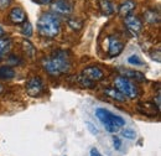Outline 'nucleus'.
Returning a JSON list of instances; mask_svg holds the SVG:
<instances>
[{"instance_id": "7c9ffc66", "label": "nucleus", "mask_w": 161, "mask_h": 156, "mask_svg": "<svg viewBox=\"0 0 161 156\" xmlns=\"http://www.w3.org/2000/svg\"><path fill=\"white\" fill-rule=\"evenodd\" d=\"M3 91H4V87H3V86H1V84H0V93H1V92H3Z\"/></svg>"}, {"instance_id": "4468645a", "label": "nucleus", "mask_w": 161, "mask_h": 156, "mask_svg": "<svg viewBox=\"0 0 161 156\" xmlns=\"http://www.w3.org/2000/svg\"><path fill=\"white\" fill-rule=\"evenodd\" d=\"M98 5H99V9L103 14L105 15H112L114 13V5L112 4L110 0H99L98 1Z\"/></svg>"}, {"instance_id": "a211bd4d", "label": "nucleus", "mask_w": 161, "mask_h": 156, "mask_svg": "<svg viewBox=\"0 0 161 156\" xmlns=\"http://www.w3.org/2000/svg\"><path fill=\"white\" fill-rule=\"evenodd\" d=\"M11 48V41L5 37H0V59L3 58Z\"/></svg>"}, {"instance_id": "39448f33", "label": "nucleus", "mask_w": 161, "mask_h": 156, "mask_svg": "<svg viewBox=\"0 0 161 156\" xmlns=\"http://www.w3.org/2000/svg\"><path fill=\"white\" fill-rule=\"evenodd\" d=\"M73 1L72 0H53L51 1V10L55 14L68 16L73 13Z\"/></svg>"}, {"instance_id": "5701e85b", "label": "nucleus", "mask_w": 161, "mask_h": 156, "mask_svg": "<svg viewBox=\"0 0 161 156\" xmlns=\"http://www.w3.org/2000/svg\"><path fill=\"white\" fill-rule=\"evenodd\" d=\"M121 135L125 137V139H130V140H133V139L136 137V133H135L133 129H124V130L121 131Z\"/></svg>"}, {"instance_id": "cd10ccee", "label": "nucleus", "mask_w": 161, "mask_h": 156, "mask_svg": "<svg viewBox=\"0 0 161 156\" xmlns=\"http://www.w3.org/2000/svg\"><path fill=\"white\" fill-rule=\"evenodd\" d=\"M32 1L36 4H40V5H46V4H51L52 0H32Z\"/></svg>"}, {"instance_id": "c756f323", "label": "nucleus", "mask_w": 161, "mask_h": 156, "mask_svg": "<svg viewBox=\"0 0 161 156\" xmlns=\"http://www.w3.org/2000/svg\"><path fill=\"white\" fill-rule=\"evenodd\" d=\"M1 36H4V30H3V27L0 26V37H1Z\"/></svg>"}, {"instance_id": "aec40b11", "label": "nucleus", "mask_w": 161, "mask_h": 156, "mask_svg": "<svg viewBox=\"0 0 161 156\" xmlns=\"http://www.w3.org/2000/svg\"><path fill=\"white\" fill-rule=\"evenodd\" d=\"M22 25V27H21V32H22V35H25L26 37H30L31 35H32V25L26 20L24 24H21Z\"/></svg>"}, {"instance_id": "393cba45", "label": "nucleus", "mask_w": 161, "mask_h": 156, "mask_svg": "<svg viewBox=\"0 0 161 156\" xmlns=\"http://www.w3.org/2000/svg\"><path fill=\"white\" fill-rule=\"evenodd\" d=\"M86 125L88 126V130H89V131H91L93 135H98V130H97V128H96V126H94L92 123L87 121V123H86Z\"/></svg>"}, {"instance_id": "20e7f679", "label": "nucleus", "mask_w": 161, "mask_h": 156, "mask_svg": "<svg viewBox=\"0 0 161 156\" xmlns=\"http://www.w3.org/2000/svg\"><path fill=\"white\" fill-rule=\"evenodd\" d=\"M114 86H115V88L125 98L135 99V98H138V96H139L138 87L130 79L123 77V76H119V77H117L114 79Z\"/></svg>"}, {"instance_id": "7ed1b4c3", "label": "nucleus", "mask_w": 161, "mask_h": 156, "mask_svg": "<svg viewBox=\"0 0 161 156\" xmlns=\"http://www.w3.org/2000/svg\"><path fill=\"white\" fill-rule=\"evenodd\" d=\"M96 115L99 119L102 124L105 126L107 131L109 133H117L119 130V128L125 125V120L119 115H115L113 113H110L107 109L99 108L96 110Z\"/></svg>"}, {"instance_id": "c85d7f7f", "label": "nucleus", "mask_w": 161, "mask_h": 156, "mask_svg": "<svg viewBox=\"0 0 161 156\" xmlns=\"http://www.w3.org/2000/svg\"><path fill=\"white\" fill-rule=\"evenodd\" d=\"M89 156H103V155H102L97 149H92V150H91V153H89Z\"/></svg>"}, {"instance_id": "ddd939ff", "label": "nucleus", "mask_w": 161, "mask_h": 156, "mask_svg": "<svg viewBox=\"0 0 161 156\" xmlns=\"http://www.w3.org/2000/svg\"><path fill=\"white\" fill-rule=\"evenodd\" d=\"M135 8H136V3L134 0H125L119 6V10H118L119 15L123 18H125L128 15H131V13L135 10Z\"/></svg>"}, {"instance_id": "9d476101", "label": "nucleus", "mask_w": 161, "mask_h": 156, "mask_svg": "<svg viewBox=\"0 0 161 156\" xmlns=\"http://www.w3.org/2000/svg\"><path fill=\"white\" fill-rule=\"evenodd\" d=\"M138 110L141 114L146 115V117H155L158 115L160 108L156 107L155 103H150V102H140L138 104Z\"/></svg>"}, {"instance_id": "6ab92c4d", "label": "nucleus", "mask_w": 161, "mask_h": 156, "mask_svg": "<svg viewBox=\"0 0 161 156\" xmlns=\"http://www.w3.org/2000/svg\"><path fill=\"white\" fill-rule=\"evenodd\" d=\"M22 46H24V48H25L26 55L32 58V57L35 56V47L32 46V43H31L29 40H24V41H22Z\"/></svg>"}, {"instance_id": "f8f14e48", "label": "nucleus", "mask_w": 161, "mask_h": 156, "mask_svg": "<svg viewBox=\"0 0 161 156\" xmlns=\"http://www.w3.org/2000/svg\"><path fill=\"white\" fill-rule=\"evenodd\" d=\"M120 75L123 77L128 78V79H133L135 82H145L146 81V77L144 73H141L139 71H135V70H120L119 71Z\"/></svg>"}, {"instance_id": "412c9836", "label": "nucleus", "mask_w": 161, "mask_h": 156, "mask_svg": "<svg viewBox=\"0 0 161 156\" xmlns=\"http://www.w3.org/2000/svg\"><path fill=\"white\" fill-rule=\"evenodd\" d=\"M78 83L80 84V87H83V88H93L96 86L94 82L89 81L88 78H86L83 75H80V77H78Z\"/></svg>"}, {"instance_id": "9b49d317", "label": "nucleus", "mask_w": 161, "mask_h": 156, "mask_svg": "<svg viewBox=\"0 0 161 156\" xmlns=\"http://www.w3.org/2000/svg\"><path fill=\"white\" fill-rule=\"evenodd\" d=\"M9 20L14 25H21L27 20V16L21 8H14V9H11V11L9 14Z\"/></svg>"}, {"instance_id": "f3484780", "label": "nucleus", "mask_w": 161, "mask_h": 156, "mask_svg": "<svg viewBox=\"0 0 161 156\" xmlns=\"http://www.w3.org/2000/svg\"><path fill=\"white\" fill-rule=\"evenodd\" d=\"M144 19L149 24H159L160 22V15L155 10H147L144 14Z\"/></svg>"}, {"instance_id": "6e6552de", "label": "nucleus", "mask_w": 161, "mask_h": 156, "mask_svg": "<svg viewBox=\"0 0 161 156\" xmlns=\"http://www.w3.org/2000/svg\"><path fill=\"white\" fill-rule=\"evenodd\" d=\"M124 50V43L118 37L110 36L108 37V55L109 57H117L119 56Z\"/></svg>"}, {"instance_id": "0eeeda50", "label": "nucleus", "mask_w": 161, "mask_h": 156, "mask_svg": "<svg viewBox=\"0 0 161 156\" xmlns=\"http://www.w3.org/2000/svg\"><path fill=\"white\" fill-rule=\"evenodd\" d=\"M124 24L125 27L128 29V31L130 34H133L134 36H138L142 31V21L135 15H128L124 18Z\"/></svg>"}, {"instance_id": "423d86ee", "label": "nucleus", "mask_w": 161, "mask_h": 156, "mask_svg": "<svg viewBox=\"0 0 161 156\" xmlns=\"http://www.w3.org/2000/svg\"><path fill=\"white\" fill-rule=\"evenodd\" d=\"M25 89L30 97H39L43 92V82L37 76L30 77L25 84Z\"/></svg>"}, {"instance_id": "4be33fe9", "label": "nucleus", "mask_w": 161, "mask_h": 156, "mask_svg": "<svg viewBox=\"0 0 161 156\" xmlns=\"http://www.w3.org/2000/svg\"><path fill=\"white\" fill-rule=\"evenodd\" d=\"M67 24H68V26H69L71 29H73V30H80L82 26H83V22H82V20H80V19H68L67 20Z\"/></svg>"}, {"instance_id": "2eb2a0df", "label": "nucleus", "mask_w": 161, "mask_h": 156, "mask_svg": "<svg viewBox=\"0 0 161 156\" xmlns=\"http://www.w3.org/2000/svg\"><path fill=\"white\" fill-rule=\"evenodd\" d=\"M15 77V71L9 66L0 67V81H10Z\"/></svg>"}, {"instance_id": "b1692460", "label": "nucleus", "mask_w": 161, "mask_h": 156, "mask_svg": "<svg viewBox=\"0 0 161 156\" xmlns=\"http://www.w3.org/2000/svg\"><path fill=\"white\" fill-rule=\"evenodd\" d=\"M128 63H130V64H135V66H141V64H142V61L140 59L139 56H136V55H131V56L128 57Z\"/></svg>"}, {"instance_id": "bb28decb", "label": "nucleus", "mask_w": 161, "mask_h": 156, "mask_svg": "<svg viewBox=\"0 0 161 156\" xmlns=\"http://www.w3.org/2000/svg\"><path fill=\"white\" fill-rule=\"evenodd\" d=\"M11 4V0H0V9H5Z\"/></svg>"}, {"instance_id": "dca6fc26", "label": "nucleus", "mask_w": 161, "mask_h": 156, "mask_svg": "<svg viewBox=\"0 0 161 156\" xmlns=\"http://www.w3.org/2000/svg\"><path fill=\"white\" fill-rule=\"evenodd\" d=\"M104 93H105L107 97H109L113 100H117V102H124L125 100V97L121 94L117 88H105Z\"/></svg>"}, {"instance_id": "a878e982", "label": "nucleus", "mask_w": 161, "mask_h": 156, "mask_svg": "<svg viewBox=\"0 0 161 156\" xmlns=\"http://www.w3.org/2000/svg\"><path fill=\"white\" fill-rule=\"evenodd\" d=\"M113 145H114V149H115V150H119L121 146V140L119 137L114 136L113 137Z\"/></svg>"}, {"instance_id": "1a4fd4ad", "label": "nucleus", "mask_w": 161, "mask_h": 156, "mask_svg": "<svg viewBox=\"0 0 161 156\" xmlns=\"http://www.w3.org/2000/svg\"><path fill=\"white\" fill-rule=\"evenodd\" d=\"M82 75H83L86 78H88L89 81L94 82V83L102 81L103 77H104L103 71H102L99 67H97V66H89V67H86V68L83 70Z\"/></svg>"}, {"instance_id": "f257e3e1", "label": "nucleus", "mask_w": 161, "mask_h": 156, "mask_svg": "<svg viewBox=\"0 0 161 156\" xmlns=\"http://www.w3.org/2000/svg\"><path fill=\"white\" fill-rule=\"evenodd\" d=\"M43 70L51 76H62L69 72L72 67L71 52L67 50H57L42 59Z\"/></svg>"}, {"instance_id": "f03ea898", "label": "nucleus", "mask_w": 161, "mask_h": 156, "mask_svg": "<svg viewBox=\"0 0 161 156\" xmlns=\"http://www.w3.org/2000/svg\"><path fill=\"white\" fill-rule=\"evenodd\" d=\"M37 31L41 36L55 39L61 32V21L53 13H43L37 21Z\"/></svg>"}]
</instances>
